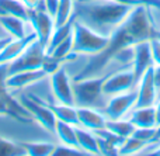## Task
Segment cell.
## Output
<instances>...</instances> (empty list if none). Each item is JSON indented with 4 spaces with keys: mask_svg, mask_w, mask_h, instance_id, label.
<instances>
[{
    "mask_svg": "<svg viewBox=\"0 0 160 156\" xmlns=\"http://www.w3.org/2000/svg\"><path fill=\"white\" fill-rule=\"evenodd\" d=\"M153 38H160V30L153 20L152 8L145 6L133 7L127 18L110 35L107 47L101 52L93 55L87 65L73 78V82L104 75L102 70L112 63L114 56L119 51L138 42L150 41Z\"/></svg>",
    "mask_w": 160,
    "mask_h": 156,
    "instance_id": "1",
    "label": "cell"
},
{
    "mask_svg": "<svg viewBox=\"0 0 160 156\" xmlns=\"http://www.w3.org/2000/svg\"><path fill=\"white\" fill-rule=\"evenodd\" d=\"M133 7L118 0H78L75 6L76 18L87 24L100 34L110 37L117 27L124 21Z\"/></svg>",
    "mask_w": 160,
    "mask_h": 156,
    "instance_id": "2",
    "label": "cell"
},
{
    "mask_svg": "<svg viewBox=\"0 0 160 156\" xmlns=\"http://www.w3.org/2000/svg\"><path fill=\"white\" fill-rule=\"evenodd\" d=\"M73 47L72 52L76 55H96L101 52L108 44L110 37L100 34L87 24L76 18L73 23Z\"/></svg>",
    "mask_w": 160,
    "mask_h": 156,
    "instance_id": "3",
    "label": "cell"
},
{
    "mask_svg": "<svg viewBox=\"0 0 160 156\" xmlns=\"http://www.w3.org/2000/svg\"><path fill=\"white\" fill-rule=\"evenodd\" d=\"M108 73L73 82V94H75L76 106L78 107H93V108L100 107V104H101V101H102V97H104L102 84H104Z\"/></svg>",
    "mask_w": 160,
    "mask_h": 156,
    "instance_id": "4",
    "label": "cell"
},
{
    "mask_svg": "<svg viewBox=\"0 0 160 156\" xmlns=\"http://www.w3.org/2000/svg\"><path fill=\"white\" fill-rule=\"evenodd\" d=\"M47 61V52L45 48L41 47L38 41H32L14 61L8 63V75H13L17 72L34 69H44V63Z\"/></svg>",
    "mask_w": 160,
    "mask_h": 156,
    "instance_id": "5",
    "label": "cell"
},
{
    "mask_svg": "<svg viewBox=\"0 0 160 156\" xmlns=\"http://www.w3.org/2000/svg\"><path fill=\"white\" fill-rule=\"evenodd\" d=\"M20 103L24 106V108L30 113L32 120H35L45 131L55 134V127H56V117L51 108L45 104L42 98L38 96H21Z\"/></svg>",
    "mask_w": 160,
    "mask_h": 156,
    "instance_id": "6",
    "label": "cell"
},
{
    "mask_svg": "<svg viewBox=\"0 0 160 156\" xmlns=\"http://www.w3.org/2000/svg\"><path fill=\"white\" fill-rule=\"evenodd\" d=\"M136 100H138V90L136 89L121 93V94L111 96L108 103L102 107L101 113L105 115L107 120L127 118V115L135 108Z\"/></svg>",
    "mask_w": 160,
    "mask_h": 156,
    "instance_id": "7",
    "label": "cell"
},
{
    "mask_svg": "<svg viewBox=\"0 0 160 156\" xmlns=\"http://www.w3.org/2000/svg\"><path fill=\"white\" fill-rule=\"evenodd\" d=\"M132 89H136V80H135L132 66L122 68V69L110 72L104 84H102L104 96H110V97L115 94H121V93H125V92H129Z\"/></svg>",
    "mask_w": 160,
    "mask_h": 156,
    "instance_id": "8",
    "label": "cell"
},
{
    "mask_svg": "<svg viewBox=\"0 0 160 156\" xmlns=\"http://www.w3.org/2000/svg\"><path fill=\"white\" fill-rule=\"evenodd\" d=\"M28 21L34 27V33L37 34V41L42 48L47 49L49 38L55 30V18L45 10H30L28 8Z\"/></svg>",
    "mask_w": 160,
    "mask_h": 156,
    "instance_id": "9",
    "label": "cell"
},
{
    "mask_svg": "<svg viewBox=\"0 0 160 156\" xmlns=\"http://www.w3.org/2000/svg\"><path fill=\"white\" fill-rule=\"evenodd\" d=\"M51 86H52L53 96L56 100L62 104L68 106H76L75 104V94H73V83L63 68H58L51 75Z\"/></svg>",
    "mask_w": 160,
    "mask_h": 156,
    "instance_id": "10",
    "label": "cell"
},
{
    "mask_svg": "<svg viewBox=\"0 0 160 156\" xmlns=\"http://www.w3.org/2000/svg\"><path fill=\"white\" fill-rule=\"evenodd\" d=\"M138 90V100H136L135 107H145V106H153L159 97V90L156 87L155 78H153V66H150L146 72L142 75L136 84Z\"/></svg>",
    "mask_w": 160,
    "mask_h": 156,
    "instance_id": "11",
    "label": "cell"
},
{
    "mask_svg": "<svg viewBox=\"0 0 160 156\" xmlns=\"http://www.w3.org/2000/svg\"><path fill=\"white\" fill-rule=\"evenodd\" d=\"M135 48V56H133L132 62V70L135 75V80L138 84L139 79L142 78L145 72L153 66V58H152V51H150V41H142L133 45Z\"/></svg>",
    "mask_w": 160,
    "mask_h": 156,
    "instance_id": "12",
    "label": "cell"
},
{
    "mask_svg": "<svg viewBox=\"0 0 160 156\" xmlns=\"http://www.w3.org/2000/svg\"><path fill=\"white\" fill-rule=\"evenodd\" d=\"M49 73L45 69H34V70H24L17 72L13 75H8L6 79V84L8 89H21V87L30 86L32 83H38L42 79H45Z\"/></svg>",
    "mask_w": 160,
    "mask_h": 156,
    "instance_id": "13",
    "label": "cell"
},
{
    "mask_svg": "<svg viewBox=\"0 0 160 156\" xmlns=\"http://www.w3.org/2000/svg\"><path fill=\"white\" fill-rule=\"evenodd\" d=\"M78 108L79 127L87 128L90 131L104 129L107 124V118L101 111H97L93 107H76Z\"/></svg>",
    "mask_w": 160,
    "mask_h": 156,
    "instance_id": "14",
    "label": "cell"
},
{
    "mask_svg": "<svg viewBox=\"0 0 160 156\" xmlns=\"http://www.w3.org/2000/svg\"><path fill=\"white\" fill-rule=\"evenodd\" d=\"M127 118L136 127V128H156L158 118H156L155 104L145 107H135Z\"/></svg>",
    "mask_w": 160,
    "mask_h": 156,
    "instance_id": "15",
    "label": "cell"
},
{
    "mask_svg": "<svg viewBox=\"0 0 160 156\" xmlns=\"http://www.w3.org/2000/svg\"><path fill=\"white\" fill-rule=\"evenodd\" d=\"M76 137H78L80 149L87 152L88 155H100L98 141H97V135L94 134V131L80 127V128H76Z\"/></svg>",
    "mask_w": 160,
    "mask_h": 156,
    "instance_id": "16",
    "label": "cell"
},
{
    "mask_svg": "<svg viewBox=\"0 0 160 156\" xmlns=\"http://www.w3.org/2000/svg\"><path fill=\"white\" fill-rule=\"evenodd\" d=\"M45 104L55 114L56 120H61V121H65V123L72 124V125L79 127L78 108H76V106H68V104H62V103L53 104V103H48V101H45Z\"/></svg>",
    "mask_w": 160,
    "mask_h": 156,
    "instance_id": "17",
    "label": "cell"
},
{
    "mask_svg": "<svg viewBox=\"0 0 160 156\" xmlns=\"http://www.w3.org/2000/svg\"><path fill=\"white\" fill-rule=\"evenodd\" d=\"M75 20H76V16L73 14V17L68 23L59 25V27H55V30H53L52 35H51V38H49V42H48V45H47L45 52L51 53L59 44H61L62 41H65V39H66L69 35H72V33H73V23H75Z\"/></svg>",
    "mask_w": 160,
    "mask_h": 156,
    "instance_id": "18",
    "label": "cell"
},
{
    "mask_svg": "<svg viewBox=\"0 0 160 156\" xmlns=\"http://www.w3.org/2000/svg\"><path fill=\"white\" fill-rule=\"evenodd\" d=\"M0 25L10 34L11 38L21 39L25 37V21L14 16H0Z\"/></svg>",
    "mask_w": 160,
    "mask_h": 156,
    "instance_id": "19",
    "label": "cell"
},
{
    "mask_svg": "<svg viewBox=\"0 0 160 156\" xmlns=\"http://www.w3.org/2000/svg\"><path fill=\"white\" fill-rule=\"evenodd\" d=\"M0 16H14L28 21V8L22 0H0Z\"/></svg>",
    "mask_w": 160,
    "mask_h": 156,
    "instance_id": "20",
    "label": "cell"
},
{
    "mask_svg": "<svg viewBox=\"0 0 160 156\" xmlns=\"http://www.w3.org/2000/svg\"><path fill=\"white\" fill-rule=\"evenodd\" d=\"M55 134L59 137L62 143L79 148L78 137H76V125H72L69 123L58 120L56 121V127H55Z\"/></svg>",
    "mask_w": 160,
    "mask_h": 156,
    "instance_id": "21",
    "label": "cell"
},
{
    "mask_svg": "<svg viewBox=\"0 0 160 156\" xmlns=\"http://www.w3.org/2000/svg\"><path fill=\"white\" fill-rule=\"evenodd\" d=\"M105 128L110 129L111 132L117 134L121 138H128L133 135L136 127L128 118H119V120H107Z\"/></svg>",
    "mask_w": 160,
    "mask_h": 156,
    "instance_id": "22",
    "label": "cell"
},
{
    "mask_svg": "<svg viewBox=\"0 0 160 156\" xmlns=\"http://www.w3.org/2000/svg\"><path fill=\"white\" fill-rule=\"evenodd\" d=\"M24 148L25 155L28 156H49L52 155L55 145L45 142H18Z\"/></svg>",
    "mask_w": 160,
    "mask_h": 156,
    "instance_id": "23",
    "label": "cell"
},
{
    "mask_svg": "<svg viewBox=\"0 0 160 156\" xmlns=\"http://www.w3.org/2000/svg\"><path fill=\"white\" fill-rule=\"evenodd\" d=\"M149 143H145L143 141L138 139L135 137H128L124 139V142L121 143L118 149V155L128 156V155H138L143 151Z\"/></svg>",
    "mask_w": 160,
    "mask_h": 156,
    "instance_id": "24",
    "label": "cell"
},
{
    "mask_svg": "<svg viewBox=\"0 0 160 156\" xmlns=\"http://www.w3.org/2000/svg\"><path fill=\"white\" fill-rule=\"evenodd\" d=\"M75 14V6L73 0H59V7L55 16V27L68 23Z\"/></svg>",
    "mask_w": 160,
    "mask_h": 156,
    "instance_id": "25",
    "label": "cell"
},
{
    "mask_svg": "<svg viewBox=\"0 0 160 156\" xmlns=\"http://www.w3.org/2000/svg\"><path fill=\"white\" fill-rule=\"evenodd\" d=\"M25 155V151L18 142L3 138L0 135V156H22Z\"/></svg>",
    "mask_w": 160,
    "mask_h": 156,
    "instance_id": "26",
    "label": "cell"
},
{
    "mask_svg": "<svg viewBox=\"0 0 160 156\" xmlns=\"http://www.w3.org/2000/svg\"><path fill=\"white\" fill-rule=\"evenodd\" d=\"M88 153L84 152L83 149L76 148V146H70V145H61V146H55L52 155L51 156H87Z\"/></svg>",
    "mask_w": 160,
    "mask_h": 156,
    "instance_id": "27",
    "label": "cell"
},
{
    "mask_svg": "<svg viewBox=\"0 0 160 156\" xmlns=\"http://www.w3.org/2000/svg\"><path fill=\"white\" fill-rule=\"evenodd\" d=\"M155 135H156V128H136L132 137L143 141L145 143H152L155 141Z\"/></svg>",
    "mask_w": 160,
    "mask_h": 156,
    "instance_id": "28",
    "label": "cell"
},
{
    "mask_svg": "<svg viewBox=\"0 0 160 156\" xmlns=\"http://www.w3.org/2000/svg\"><path fill=\"white\" fill-rule=\"evenodd\" d=\"M150 51H152L153 65H159L160 66V38L150 39Z\"/></svg>",
    "mask_w": 160,
    "mask_h": 156,
    "instance_id": "29",
    "label": "cell"
},
{
    "mask_svg": "<svg viewBox=\"0 0 160 156\" xmlns=\"http://www.w3.org/2000/svg\"><path fill=\"white\" fill-rule=\"evenodd\" d=\"M44 3H45V11L49 13L55 18L56 11H58L59 7V0H44Z\"/></svg>",
    "mask_w": 160,
    "mask_h": 156,
    "instance_id": "30",
    "label": "cell"
},
{
    "mask_svg": "<svg viewBox=\"0 0 160 156\" xmlns=\"http://www.w3.org/2000/svg\"><path fill=\"white\" fill-rule=\"evenodd\" d=\"M22 3L30 10H45L44 0H22Z\"/></svg>",
    "mask_w": 160,
    "mask_h": 156,
    "instance_id": "31",
    "label": "cell"
},
{
    "mask_svg": "<svg viewBox=\"0 0 160 156\" xmlns=\"http://www.w3.org/2000/svg\"><path fill=\"white\" fill-rule=\"evenodd\" d=\"M153 78H155L156 87L160 92V66L159 65H153Z\"/></svg>",
    "mask_w": 160,
    "mask_h": 156,
    "instance_id": "32",
    "label": "cell"
},
{
    "mask_svg": "<svg viewBox=\"0 0 160 156\" xmlns=\"http://www.w3.org/2000/svg\"><path fill=\"white\" fill-rule=\"evenodd\" d=\"M155 110H156V118H158V125H160V97H158L155 103Z\"/></svg>",
    "mask_w": 160,
    "mask_h": 156,
    "instance_id": "33",
    "label": "cell"
},
{
    "mask_svg": "<svg viewBox=\"0 0 160 156\" xmlns=\"http://www.w3.org/2000/svg\"><path fill=\"white\" fill-rule=\"evenodd\" d=\"M13 39H14V38H0V51H2L7 44H10Z\"/></svg>",
    "mask_w": 160,
    "mask_h": 156,
    "instance_id": "34",
    "label": "cell"
},
{
    "mask_svg": "<svg viewBox=\"0 0 160 156\" xmlns=\"http://www.w3.org/2000/svg\"><path fill=\"white\" fill-rule=\"evenodd\" d=\"M158 141H160V125L156 127V135H155V141L153 142H158Z\"/></svg>",
    "mask_w": 160,
    "mask_h": 156,
    "instance_id": "35",
    "label": "cell"
},
{
    "mask_svg": "<svg viewBox=\"0 0 160 156\" xmlns=\"http://www.w3.org/2000/svg\"><path fill=\"white\" fill-rule=\"evenodd\" d=\"M152 156H160V143L156 146V149L152 152Z\"/></svg>",
    "mask_w": 160,
    "mask_h": 156,
    "instance_id": "36",
    "label": "cell"
},
{
    "mask_svg": "<svg viewBox=\"0 0 160 156\" xmlns=\"http://www.w3.org/2000/svg\"><path fill=\"white\" fill-rule=\"evenodd\" d=\"M159 97H160V92H159Z\"/></svg>",
    "mask_w": 160,
    "mask_h": 156,
    "instance_id": "37",
    "label": "cell"
},
{
    "mask_svg": "<svg viewBox=\"0 0 160 156\" xmlns=\"http://www.w3.org/2000/svg\"><path fill=\"white\" fill-rule=\"evenodd\" d=\"M158 142H159V143H160V141H158Z\"/></svg>",
    "mask_w": 160,
    "mask_h": 156,
    "instance_id": "38",
    "label": "cell"
}]
</instances>
